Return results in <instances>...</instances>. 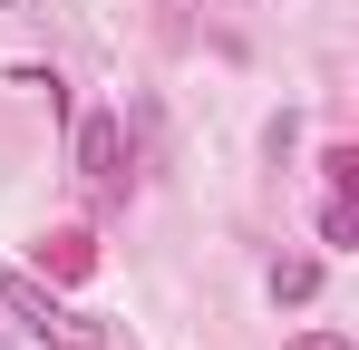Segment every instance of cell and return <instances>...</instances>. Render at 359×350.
Returning <instances> with one entry per match:
<instances>
[{"label": "cell", "mask_w": 359, "mask_h": 350, "mask_svg": "<svg viewBox=\"0 0 359 350\" xmlns=\"http://www.w3.org/2000/svg\"><path fill=\"white\" fill-rule=\"evenodd\" d=\"M0 311H10L39 350H107V321H97V311H68L39 273H0Z\"/></svg>", "instance_id": "obj_1"}, {"label": "cell", "mask_w": 359, "mask_h": 350, "mask_svg": "<svg viewBox=\"0 0 359 350\" xmlns=\"http://www.w3.org/2000/svg\"><path fill=\"white\" fill-rule=\"evenodd\" d=\"M39 273H49V283H88V273H97V243H88V224L39 233Z\"/></svg>", "instance_id": "obj_2"}, {"label": "cell", "mask_w": 359, "mask_h": 350, "mask_svg": "<svg viewBox=\"0 0 359 350\" xmlns=\"http://www.w3.org/2000/svg\"><path fill=\"white\" fill-rule=\"evenodd\" d=\"M117 156H126V127H117V117H78V175L117 185Z\"/></svg>", "instance_id": "obj_3"}, {"label": "cell", "mask_w": 359, "mask_h": 350, "mask_svg": "<svg viewBox=\"0 0 359 350\" xmlns=\"http://www.w3.org/2000/svg\"><path fill=\"white\" fill-rule=\"evenodd\" d=\"M311 292H320V263H311V253H292V263H272V302H311Z\"/></svg>", "instance_id": "obj_4"}, {"label": "cell", "mask_w": 359, "mask_h": 350, "mask_svg": "<svg viewBox=\"0 0 359 350\" xmlns=\"http://www.w3.org/2000/svg\"><path fill=\"white\" fill-rule=\"evenodd\" d=\"M320 243H340V253L359 243V214H350V195H330V205H320Z\"/></svg>", "instance_id": "obj_5"}, {"label": "cell", "mask_w": 359, "mask_h": 350, "mask_svg": "<svg viewBox=\"0 0 359 350\" xmlns=\"http://www.w3.org/2000/svg\"><path fill=\"white\" fill-rule=\"evenodd\" d=\"M320 166H330V195H359V146H330Z\"/></svg>", "instance_id": "obj_6"}, {"label": "cell", "mask_w": 359, "mask_h": 350, "mask_svg": "<svg viewBox=\"0 0 359 350\" xmlns=\"http://www.w3.org/2000/svg\"><path fill=\"white\" fill-rule=\"evenodd\" d=\"M282 350H359V341H350V331H292Z\"/></svg>", "instance_id": "obj_7"}, {"label": "cell", "mask_w": 359, "mask_h": 350, "mask_svg": "<svg viewBox=\"0 0 359 350\" xmlns=\"http://www.w3.org/2000/svg\"><path fill=\"white\" fill-rule=\"evenodd\" d=\"M0 10H10V0H0Z\"/></svg>", "instance_id": "obj_8"}]
</instances>
